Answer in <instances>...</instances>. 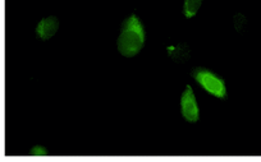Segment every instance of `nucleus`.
I'll list each match as a JSON object with an SVG mask.
<instances>
[{
    "instance_id": "obj_1",
    "label": "nucleus",
    "mask_w": 261,
    "mask_h": 162,
    "mask_svg": "<svg viewBox=\"0 0 261 162\" xmlns=\"http://www.w3.org/2000/svg\"><path fill=\"white\" fill-rule=\"evenodd\" d=\"M145 45V30L137 15L132 14L122 24L117 40V49L126 57H133Z\"/></svg>"
},
{
    "instance_id": "obj_2",
    "label": "nucleus",
    "mask_w": 261,
    "mask_h": 162,
    "mask_svg": "<svg viewBox=\"0 0 261 162\" xmlns=\"http://www.w3.org/2000/svg\"><path fill=\"white\" fill-rule=\"evenodd\" d=\"M191 75L209 95L216 97V99H225L227 97L225 82L214 72L205 69V68H196V69L192 70Z\"/></svg>"
},
{
    "instance_id": "obj_3",
    "label": "nucleus",
    "mask_w": 261,
    "mask_h": 162,
    "mask_svg": "<svg viewBox=\"0 0 261 162\" xmlns=\"http://www.w3.org/2000/svg\"><path fill=\"white\" fill-rule=\"evenodd\" d=\"M180 112L182 116L188 123H197L200 119V110H198L197 101L191 86H186V90L180 97Z\"/></svg>"
},
{
    "instance_id": "obj_4",
    "label": "nucleus",
    "mask_w": 261,
    "mask_h": 162,
    "mask_svg": "<svg viewBox=\"0 0 261 162\" xmlns=\"http://www.w3.org/2000/svg\"><path fill=\"white\" fill-rule=\"evenodd\" d=\"M59 28V19L57 17H46L42 18L36 26V35L40 40L46 41L57 33Z\"/></svg>"
},
{
    "instance_id": "obj_5",
    "label": "nucleus",
    "mask_w": 261,
    "mask_h": 162,
    "mask_svg": "<svg viewBox=\"0 0 261 162\" xmlns=\"http://www.w3.org/2000/svg\"><path fill=\"white\" fill-rule=\"evenodd\" d=\"M202 4V0H184L183 14L186 18H192L197 14L198 9Z\"/></svg>"
},
{
    "instance_id": "obj_6",
    "label": "nucleus",
    "mask_w": 261,
    "mask_h": 162,
    "mask_svg": "<svg viewBox=\"0 0 261 162\" xmlns=\"http://www.w3.org/2000/svg\"><path fill=\"white\" fill-rule=\"evenodd\" d=\"M186 45H178V46H171L168 48L169 56L175 61H184L188 56V49L183 50Z\"/></svg>"
},
{
    "instance_id": "obj_7",
    "label": "nucleus",
    "mask_w": 261,
    "mask_h": 162,
    "mask_svg": "<svg viewBox=\"0 0 261 162\" xmlns=\"http://www.w3.org/2000/svg\"><path fill=\"white\" fill-rule=\"evenodd\" d=\"M233 26L236 28L237 32H241V31L245 28L246 26V18H245V15L241 14V13H237V14L233 17Z\"/></svg>"
},
{
    "instance_id": "obj_8",
    "label": "nucleus",
    "mask_w": 261,
    "mask_h": 162,
    "mask_svg": "<svg viewBox=\"0 0 261 162\" xmlns=\"http://www.w3.org/2000/svg\"><path fill=\"white\" fill-rule=\"evenodd\" d=\"M30 155H32V156H46L48 155V151L45 150L44 147H33L32 150L30 151Z\"/></svg>"
}]
</instances>
